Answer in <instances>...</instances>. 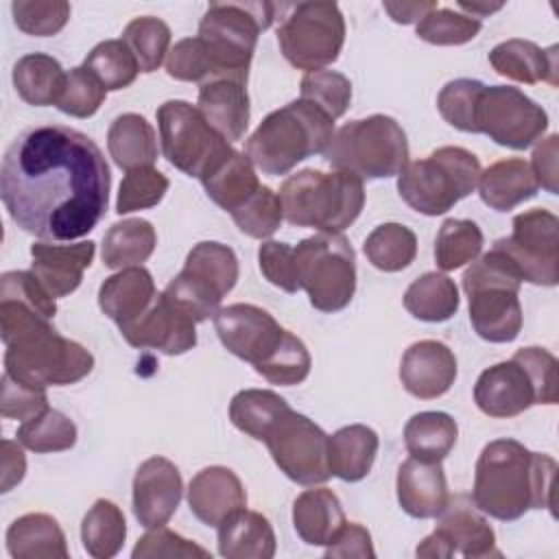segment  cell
<instances>
[{
    "label": "cell",
    "instance_id": "cell-1",
    "mask_svg": "<svg viewBox=\"0 0 559 559\" xmlns=\"http://www.w3.org/2000/svg\"><path fill=\"white\" fill-rule=\"evenodd\" d=\"M109 188L103 151L63 124L24 129L0 166V197L11 221L50 242L87 236L107 212Z\"/></svg>",
    "mask_w": 559,
    "mask_h": 559
},
{
    "label": "cell",
    "instance_id": "cell-2",
    "mask_svg": "<svg viewBox=\"0 0 559 559\" xmlns=\"http://www.w3.org/2000/svg\"><path fill=\"white\" fill-rule=\"evenodd\" d=\"M557 461L531 452L515 439L489 441L474 472L472 502L489 518L511 522L531 509H548L555 515Z\"/></svg>",
    "mask_w": 559,
    "mask_h": 559
},
{
    "label": "cell",
    "instance_id": "cell-3",
    "mask_svg": "<svg viewBox=\"0 0 559 559\" xmlns=\"http://www.w3.org/2000/svg\"><path fill=\"white\" fill-rule=\"evenodd\" d=\"M216 334L227 352L271 384H301L310 373V354L299 336L284 330L271 312L253 304H231L214 314Z\"/></svg>",
    "mask_w": 559,
    "mask_h": 559
},
{
    "label": "cell",
    "instance_id": "cell-4",
    "mask_svg": "<svg viewBox=\"0 0 559 559\" xmlns=\"http://www.w3.org/2000/svg\"><path fill=\"white\" fill-rule=\"evenodd\" d=\"M334 135V120L299 98L271 111L245 142V155L264 175H286L310 155L323 153Z\"/></svg>",
    "mask_w": 559,
    "mask_h": 559
},
{
    "label": "cell",
    "instance_id": "cell-5",
    "mask_svg": "<svg viewBox=\"0 0 559 559\" xmlns=\"http://www.w3.org/2000/svg\"><path fill=\"white\" fill-rule=\"evenodd\" d=\"M280 201L290 225L341 234L360 216L365 186L362 179L349 173L304 168L284 179Z\"/></svg>",
    "mask_w": 559,
    "mask_h": 559
},
{
    "label": "cell",
    "instance_id": "cell-6",
    "mask_svg": "<svg viewBox=\"0 0 559 559\" xmlns=\"http://www.w3.org/2000/svg\"><path fill=\"white\" fill-rule=\"evenodd\" d=\"M520 275L509 260L491 247L463 273L474 332L489 343H511L522 330Z\"/></svg>",
    "mask_w": 559,
    "mask_h": 559
},
{
    "label": "cell",
    "instance_id": "cell-7",
    "mask_svg": "<svg viewBox=\"0 0 559 559\" xmlns=\"http://www.w3.org/2000/svg\"><path fill=\"white\" fill-rule=\"evenodd\" d=\"M323 159L358 179H386L408 164V140L395 118L373 114L334 131Z\"/></svg>",
    "mask_w": 559,
    "mask_h": 559
},
{
    "label": "cell",
    "instance_id": "cell-8",
    "mask_svg": "<svg viewBox=\"0 0 559 559\" xmlns=\"http://www.w3.org/2000/svg\"><path fill=\"white\" fill-rule=\"evenodd\" d=\"M480 164L461 146H441L428 157L408 162L397 175V192L408 207L426 216L452 210L478 186Z\"/></svg>",
    "mask_w": 559,
    "mask_h": 559
},
{
    "label": "cell",
    "instance_id": "cell-9",
    "mask_svg": "<svg viewBox=\"0 0 559 559\" xmlns=\"http://www.w3.org/2000/svg\"><path fill=\"white\" fill-rule=\"evenodd\" d=\"M4 347V373L37 389L74 384L94 367V356L81 343L61 336L50 321L17 334Z\"/></svg>",
    "mask_w": 559,
    "mask_h": 559
},
{
    "label": "cell",
    "instance_id": "cell-10",
    "mask_svg": "<svg viewBox=\"0 0 559 559\" xmlns=\"http://www.w3.org/2000/svg\"><path fill=\"white\" fill-rule=\"evenodd\" d=\"M277 13L271 2H212L199 22V39L210 50L218 79L247 81L255 41Z\"/></svg>",
    "mask_w": 559,
    "mask_h": 559
},
{
    "label": "cell",
    "instance_id": "cell-11",
    "mask_svg": "<svg viewBox=\"0 0 559 559\" xmlns=\"http://www.w3.org/2000/svg\"><path fill=\"white\" fill-rule=\"evenodd\" d=\"M299 288L321 312H338L356 293V253L338 231H319L293 247Z\"/></svg>",
    "mask_w": 559,
    "mask_h": 559
},
{
    "label": "cell",
    "instance_id": "cell-12",
    "mask_svg": "<svg viewBox=\"0 0 559 559\" xmlns=\"http://www.w3.org/2000/svg\"><path fill=\"white\" fill-rule=\"evenodd\" d=\"M277 44L284 59L306 72L334 63L345 44V17L336 2L277 4Z\"/></svg>",
    "mask_w": 559,
    "mask_h": 559
},
{
    "label": "cell",
    "instance_id": "cell-13",
    "mask_svg": "<svg viewBox=\"0 0 559 559\" xmlns=\"http://www.w3.org/2000/svg\"><path fill=\"white\" fill-rule=\"evenodd\" d=\"M238 282V258L231 247L214 240L197 242L177 277H173L164 295L181 308L194 323L214 317L223 297Z\"/></svg>",
    "mask_w": 559,
    "mask_h": 559
},
{
    "label": "cell",
    "instance_id": "cell-14",
    "mask_svg": "<svg viewBox=\"0 0 559 559\" xmlns=\"http://www.w3.org/2000/svg\"><path fill=\"white\" fill-rule=\"evenodd\" d=\"M155 116L166 162L188 177L203 179L234 151L203 114L186 100H166Z\"/></svg>",
    "mask_w": 559,
    "mask_h": 559
},
{
    "label": "cell",
    "instance_id": "cell-15",
    "mask_svg": "<svg viewBox=\"0 0 559 559\" xmlns=\"http://www.w3.org/2000/svg\"><path fill=\"white\" fill-rule=\"evenodd\" d=\"M522 282L557 286L559 282V221L544 207L513 216V231L493 242Z\"/></svg>",
    "mask_w": 559,
    "mask_h": 559
},
{
    "label": "cell",
    "instance_id": "cell-16",
    "mask_svg": "<svg viewBox=\"0 0 559 559\" xmlns=\"http://www.w3.org/2000/svg\"><path fill=\"white\" fill-rule=\"evenodd\" d=\"M548 114L542 105L511 85H485L476 105V133L500 146L524 151L542 140Z\"/></svg>",
    "mask_w": 559,
    "mask_h": 559
},
{
    "label": "cell",
    "instance_id": "cell-17",
    "mask_svg": "<svg viewBox=\"0 0 559 559\" xmlns=\"http://www.w3.org/2000/svg\"><path fill=\"white\" fill-rule=\"evenodd\" d=\"M264 443L280 472L297 485L314 487L332 476L328 461V435L301 413H286L269 432Z\"/></svg>",
    "mask_w": 559,
    "mask_h": 559
},
{
    "label": "cell",
    "instance_id": "cell-18",
    "mask_svg": "<svg viewBox=\"0 0 559 559\" xmlns=\"http://www.w3.org/2000/svg\"><path fill=\"white\" fill-rule=\"evenodd\" d=\"M417 557L448 559L454 555L467 559L500 557L496 548V533L485 520V513L476 509L469 496H450L441 513L437 515L435 531L417 546Z\"/></svg>",
    "mask_w": 559,
    "mask_h": 559
},
{
    "label": "cell",
    "instance_id": "cell-19",
    "mask_svg": "<svg viewBox=\"0 0 559 559\" xmlns=\"http://www.w3.org/2000/svg\"><path fill=\"white\" fill-rule=\"evenodd\" d=\"M120 334L131 347L157 349L166 356L186 354L197 345L194 321L164 293H157L144 314L120 328Z\"/></svg>",
    "mask_w": 559,
    "mask_h": 559
},
{
    "label": "cell",
    "instance_id": "cell-20",
    "mask_svg": "<svg viewBox=\"0 0 559 559\" xmlns=\"http://www.w3.org/2000/svg\"><path fill=\"white\" fill-rule=\"evenodd\" d=\"M183 496V480L177 465L164 456H151L133 476V515L144 528H159L170 522Z\"/></svg>",
    "mask_w": 559,
    "mask_h": 559
},
{
    "label": "cell",
    "instance_id": "cell-21",
    "mask_svg": "<svg viewBox=\"0 0 559 559\" xmlns=\"http://www.w3.org/2000/svg\"><path fill=\"white\" fill-rule=\"evenodd\" d=\"M474 402L480 413L507 419L535 404V386L526 369L515 360H502L487 367L474 384Z\"/></svg>",
    "mask_w": 559,
    "mask_h": 559
},
{
    "label": "cell",
    "instance_id": "cell-22",
    "mask_svg": "<svg viewBox=\"0 0 559 559\" xmlns=\"http://www.w3.org/2000/svg\"><path fill=\"white\" fill-rule=\"evenodd\" d=\"M400 380L419 400L441 397L456 380V358L439 341H417L402 356Z\"/></svg>",
    "mask_w": 559,
    "mask_h": 559
},
{
    "label": "cell",
    "instance_id": "cell-23",
    "mask_svg": "<svg viewBox=\"0 0 559 559\" xmlns=\"http://www.w3.org/2000/svg\"><path fill=\"white\" fill-rule=\"evenodd\" d=\"M188 507L199 522L218 528L229 515L247 507V493L236 472L223 465H210L192 476Z\"/></svg>",
    "mask_w": 559,
    "mask_h": 559
},
{
    "label": "cell",
    "instance_id": "cell-24",
    "mask_svg": "<svg viewBox=\"0 0 559 559\" xmlns=\"http://www.w3.org/2000/svg\"><path fill=\"white\" fill-rule=\"evenodd\" d=\"M96 245L92 240L59 245V242H33L31 245V273L39 284L57 299L74 293L81 286L83 271L94 260Z\"/></svg>",
    "mask_w": 559,
    "mask_h": 559
},
{
    "label": "cell",
    "instance_id": "cell-25",
    "mask_svg": "<svg viewBox=\"0 0 559 559\" xmlns=\"http://www.w3.org/2000/svg\"><path fill=\"white\" fill-rule=\"evenodd\" d=\"M397 502L404 513L417 520L437 518L450 493L441 463L406 459L397 469Z\"/></svg>",
    "mask_w": 559,
    "mask_h": 559
},
{
    "label": "cell",
    "instance_id": "cell-26",
    "mask_svg": "<svg viewBox=\"0 0 559 559\" xmlns=\"http://www.w3.org/2000/svg\"><path fill=\"white\" fill-rule=\"evenodd\" d=\"M197 109L229 144L242 140L251 116L247 81L212 79L199 85Z\"/></svg>",
    "mask_w": 559,
    "mask_h": 559
},
{
    "label": "cell",
    "instance_id": "cell-27",
    "mask_svg": "<svg viewBox=\"0 0 559 559\" xmlns=\"http://www.w3.org/2000/svg\"><path fill=\"white\" fill-rule=\"evenodd\" d=\"M157 297L153 275L144 266L120 269L98 288L100 310L120 328L133 323Z\"/></svg>",
    "mask_w": 559,
    "mask_h": 559
},
{
    "label": "cell",
    "instance_id": "cell-28",
    "mask_svg": "<svg viewBox=\"0 0 559 559\" xmlns=\"http://www.w3.org/2000/svg\"><path fill=\"white\" fill-rule=\"evenodd\" d=\"M539 190V183L533 175V168L522 157H509L493 162L478 177V194L485 205L496 212H509L520 203L533 199Z\"/></svg>",
    "mask_w": 559,
    "mask_h": 559
},
{
    "label": "cell",
    "instance_id": "cell-29",
    "mask_svg": "<svg viewBox=\"0 0 559 559\" xmlns=\"http://www.w3.org/2000/svg\"><path fill=\"white\" fill-rule=\"evenodd\" d=\"M489 63L500 76L518 83L557 85V46L544 50L528 39H507L491 48Z\"/></svg>",
    "mask_w": 559,
    "mask_h": 559
},
{
    "label": "cell",
    "instance_id": "cell-30",
    "mask_svg": "<svg viewBox=\"0 0 559 559\" xmlns=\"http://www.w3.org/2000/svg\"><path fill=\"white\" fill-rule=\"evenodd\" d=\"M343 524L341 500L328 487L306 489L293 502V526L308 546H328Z\"/></svg>",
    "mask_w": 559,
    "mask_h": 559
},
{
    "label": "cell",
    "instance_id": "cell-31",
    "mask_svg": "<svg viewBox=\"0 0 559 559\" xmlns=\"http://www.w3.org/2000/svg\"><path fill=\"white\" fill-rule=\"evenodd\" d=\"M378 435L365 424H352L338 428L328 437V461L332 476L345 483L362 480L376 461L378 454Z\"/></svg>",
    "mask_w": 559,
    "mask_h": 559
},
{
    "label": "cell",
    "instance_id": "cell-32",
    "mask_svg": "<svg viewBox=\"0 0 559 559\" xmlns=\"http://www.w3.org/2000/svg\"><path fill=\"white\" fill-rule=\"evenodd\" d=\"M275 548L269 520L258 511H247V507L218 526V552L227 559H271Z\"/></svg>",
    "mask_w": 559,
    "mask_h": 559
},
{
    "label": "cell",
    "instance_id": "cell-33",
    "mask_svg": "<svg viewBox=\"0 0 559 559\" xmlns=\"http://www.w3.org/2000/svg\"><path fill=\"white\" fill-rule=\"evenodd\" d=\"M7 550L13 559H66L68 544L59 522L48 513H26L7 528Z\"/></svg>",
    "mask_w": 559,
    "mask_h": 559
},
{
    "label": "cell",
    "instance_id": "cell-34",
    "mask_svg": "<svg viewBox=\"0 0 559 559\" xmlns=\"http://www.w3.org/2000/svg\"><path fill=\"white\" fill-rule=\"evenodd\" d=\"M107 148L118 168H146L157 159V135L144 116L122 114L109 124Z\"/></svg>",
    "mask_w": 559,
    "mask_h": 559
},
{
    "label": "cell",
    "instance_id": "cell-35",
    "mask_svg": "<svg viewBox=\"0 0 559 559\" xmlns=\"http://www.w3.org/2000/svg\"><path fill=\"white\" fill-rule=\"evenodd\" d=\"M201 183L205 188V194L229 214L262 186L258 181L253 162L240 151H231L216 168H212L201 179Z\"/></svg>",
    "mask_w": 559,
    "mask_h": 559
},
{
    "label": "cell",
    "instance_id": "cell-36",
    "mask_svg": "<svg viewBox=\"0 0 559 559\" xmlns=\"http://www.w3.org/2000/svg\"><path fill=\"white\" fill-rule=\"evenodd\" d=\"M459 426L452 415L441 411H424L413 415L404 426V445L413 459L441 463L454 448Z\"/></svg>",
    "mask_w": 559,
    "mask_h": 559
},
{
    "label": "cell",
    "instance_id": "cell-37",
    "mask_svg": "<svg viewBox=\"0 0 559 559\" xmlns=\"http://www.w3.org/2000/svg\"><path fill=\"white\" fill-rule=\"evenodd\" d=\"M66 74L61 63L44 52H31L15 61L13 85L20 98L35 107L57 105L61 90L66 85Z\"/></svg>",
    "mask_w": 559,
    "mask_h": 559
},
{
    "label": "cell",
    "instance_id": "cell-38",
    "mask_svg": "<svg viewBox=\"0 0 559 559\" xmlns=\"http://www.w3.org/2000/svg\"><path fill=\"white\" fill-rule=\"evenodd\" d=\"M157 245L155 227L144 218H127L114 223L103 236V264L107 269L142 266Z\"/></svg>",
    "mask_w": 559,
    "mask_h": 559
},
{
    "label": "cell",
    "instance_id": "cell-39",
    "mask_svg": "<svg viewBox=\"0 0 559 559\" xmlns=\"http://www.w3.org/2000/svg\"><path fill=\"white\" fill-rule=\"evenodd\" d=\"M290 411L293 408L288 406V402L275 391L242 389L231 397L229 419L240 432L264 441L275 424Z\"/></svg>",
    "mask_w": 559,
    "mask_h": 559
},
{
    "label": "cell",
    "instance_id": "cell-40",
    "mask_svg": "<svg viewBox=\"0 0 559 559\" xmlns=\"http://www.w3.org/2000/svg\"><path fill=\"white\" fill-rule=\"evenodd\" d=\"M459 288L445 273H424L404 293V308L419 321L441 323L459 310Z\"/></svg>",
    "mask_w": 559,
    "mask_h": 559
},
{
    "label": "cell",
    "instance_id": "cell-41",
    "mask_svg": "<svg viewBox=\"0 0 559 559\" xmlns=\"http://www.w3.org/2000/svg\"><path fill=\"white\" fill-rule=\"evenodd\" d=\"M127 537L124 513L107 498H98L81 522V542L90 557L109 559L116 557Z\"/></svg>",
    "mask_w": 559,
    "mask_h": 559
},
{
    "label": "cell",
    "instance_id": "cell-42",
    "mask_svg": "<svg viewBox=\"0 0 559 559\" xmlns=\"http://www.w3.org/2000/svg\"><path fill=\"white\" fill-rule=\"evenodd\" d=\"M362 251L376 269L395 273L415 260L417 236L402 223H382L367 236Z\"/></svg>",
    "mask_w": 559,
    "mask_h": 559
},
{
    "label": "cell",
    "instance_id": "cell-43",
    "mask_svg": "<svg viewBox=\"0 0 559 559\" xmlns=\"http://www.w3.org/2000/svg\"><path fill=\"white\" fill-rule=\"evenodd\" d=\"M483 251V231L474 221L448 218L437 231L435 262L441 271H454L474 262Z\"/></svg>",
    "mask_w": 559,
    "mask_h": 559
},
{
    "label": "cell",
    "instance_id": "cell-44",
    "mask_svg": "<svg viewBox=\"0 0 559 559\" xmlns=\"http://www.w3.org/2000/svg\"><path fill=\"white\" fill-rule=\"evenodd\" d=\"M131 55L138 61L140 72L151 74L155 72L164 57H168V46H170V28L164 20L153 17V15H142V17H133L120 37Z\"/></svg>",
    "mask_w": 559,
    "mask_h": 559
},
{
    "label": "cell",
    "instance_id": "cell-45",
    "mask_svg": "<svg viewBox=\"0 0 559 559\" xmlns=\"http://www.w3.org/2000/svg\"><path fill=\"white\" fill-rule=\"evenodd\" d=\"M107 92H118L129 87L140 68L129 46L122 39H105L92 48L83 63Z\"/></svg>",
    "mask_w": 559,
    "mask_h": 559
},
{
    "label": "cell",
    "instance_id": "cell-46",
    "mask_svg": "<svg viewBox=\"0 0 559 559\" xmlns=\"http://www.w3.org/2000/svg\"><path fill=\"white\" fill-rule=\"evenodd\" d=\"M17 441L37 454L63 452L76 443V426L61 411L48 408L41 415L22 421L17 428Z\"/></svg>",
    "mask_w": 559,
    "mask_h": 559
},
{
    "label": "cell",
    "instance_id": "cell-47",
    "mask_svg": "<svg viewBox=\"0 0 559 559\" xmlns=\"http://www.w3.org/2000/svg\"><path fill=\"white\" fill-rule=\"evenodd\" d=\"M480 20L454 9H432L417 22V37L435 46H459L472 41L480 33Z\"/></svg>",
    "mask_w": 559,
    "mask_h": 559
},
{
    "label": "cell",
    "instance_id": "cell-48",
    "mask_svg": "<svg viewBox=\"0 0 559 559\" xmlns=\"http://www.w3.org/2000/svg\"><path fill=\"white\" fill-rule=\"evenodd\" d=\"M231 218L249 238H269L280 229L284 218L280 194H275L269 186H260L240 207L231 212Z\"/></svg>",
    "mask_w": 559,
    "mask_h": 559
},
{
    "label": "cell",
    "instance_id": "cell-49",
    "mask_svg": "<svg viewBox=\"0 0 559 559\" xmlns=\"http://www.w3.org/2000/svg\"><path fill=\"white\" fill-rule=\"evenodd\" d=\"M485 83L476 79H454L445 83L437 96L441 118L459 131L476 133V105Z\"/></svg>",
    "mask_w": 559,
    "mask_h": 559
},
{
    "label": "cell",
    "instance_id": "cell-50",
    "mask_svg": "<svg viewBox=\"0 0 559 559\" xmlns=\"http://www.w3.org/2000/svg\"><path fill=\"white\" fill-rule=\"evenodd\" d=\"M301 98L336 120L352 103V83L345 74L334 70L306 72L301 79Z\"/></svg>",
    "mask_w": 559,
    "mask_h": 559
},
{
    "label": "cell",
    "instance_id": "cell-51",
    "mask_svg": "<svg viewBox=\"0 0 559 559\" xmlns=\"http://www.w3.org/2000/svg\"><path fill=\"white\" fill-rule=\"evenodd\" d=\"M168 186V177L153 166L129 170L118 188L116 212L122 216L135 210H148L164 199Z\"/></svg>",
    "mask_w": 559,
    "mask_h": 559
},
{
    "label": "cell",
    "instance_id": "cell-52",
    "mask_svg": "<svg viewBox=\"0 0 559 559\" xmlns=\"http://www.w3.org/2000/svg\"><path fill=\"white\" fill-rule=\"evenodd\" d=\"M15 26L35 37L57 35L70 20L66 0H15L11 4Z\"/></svg>",
    "mask_w": 559,
    "mask_h": 559
},
{
    "label": "cell",
    "instance_id": "cell-53",
    "mask_svg": "<svg viewBox=\"0 0 559 559\" xmlns=\"http://www.w3.org/2000/svg\"><path fill=\"white\" fill-rule=\"evenodd\" d=\"M166 72H168V76H173L177 81H188V83H199V85H203L212 79H218L216 63L199 37L179 39L168 50Z\"/></svg>",
    "mask_w": 559,
    "mask_h": 559
},
{
    "label": "cell",
    "instance_id": "cell-54",
    "mask_svg": "<svg viewBox=\"0 0 559 559\" xmlns=\"http://www.w3.org/2000/svg\"><path fill=\"white\" fill-rule=\"evenodd\" d=\"M105 96L107 90L100 81L85 66H79L66 74V85L55 107L72 118H90L100 109Z\"/></svg>",
    "mask_w": 559,
    "mask_h": 559
},
{
    "label": "cell",
    "instance_id": "cell-55",
    "mask_svg": "<svg viewBox=\"0 0 559 559\" xmlns=\"http://www.w3.org/2000/svg\"><path fill=\"white\" fill-rule=\"evenodd\" d=\"M513 358L526 369L535 386V404H557L559 400V376L557 358L544 347H522Z\"/></svg>",
    "mask_w": 559,
    "mask_h": 559
},
{
    "label": "cell",
    "instance_id": "cell-56",
    "mask_svg": "<svg viewBox=\"0 0 559 559\" xmlns=\"http://www.w3.org/2000/svg\"><path fill=\"white\" fill-rule=\"evenodd\" d=\"M131 557L133 559H159V557H166V559H175V557L177 559H190V557L207 559L210 550H205L203 546L181 537L179 533H175L166 526H159V528H148V533L138 539V544L133 546Z\"/></svg>",
    "mask_w": 559,
    "mask_h": 559
},
{
    "label": "cell",
    "instance_id": "cell-57",
    "mask_svg": "<svg viewBox=\"0 0 559 559\" xmlns=\"http://www.w3.org/2000/svg\"><path fill=\"white\" fill-rule=\"evenodd\" d=\"M48 395L46 389H37L31 384H24L9 373L2 376V391H0V413L7 419H20L28 421L44 411H48Z\"/></svg>",
    "mask_w": 559,
    "mask_h": 559
},
{
    "label": "cell",
    "instance_id": "cell-58",
    "mask_svg": "<svg viewBox=\"0 0 559 559\" xmlns=\"http://www.w3.org/2000/svg\"><path fill=\"white\" fill-rule=\"evenodd\" d=\"M258 264L264 275V280L286 293H297V271H295V258L293 247L277 240H266L258 249Z\"/></svg>",
    "mask_w": 559,
    "mask_h": 559
},
{
    "label": "cell",
    "instance_id": "cell-59",
    "mask_svg": "<svg viewBox=\"0 0 559 559\" xmlns=\"http://www.w3.org/2000/svg\"><path fill=\"white\" fill-rule=\"evenodd\" d=\"M0 297L20 299L35 310H39L44 317L55 319L57 304L55 297L39 284V280L31 271H7L0 277Z\"/></svg>",
    "mask_w": 559,
    "mask_h": 559
},
{
    "label": "cell",
    "instance_id": "cell-60",
    "mask_svg": "<svg viewBox=\"0 0 559 559\" xmlns=\"http://www.w3.org/2000/svg\"><path fill=\"white\" fill-rule=\"evenodd\" d=\"M325 557H358V559H371L376 557V550L371 546V535L362 524L345 522L341 531L334 535V539L325 548Z\"/></svg>",
    "mask_w": 559,
    "mask_h": 559
},
{
    "label": "cell",
    "instance_id": "cell-61",
    "mask_svg": "<svg viewBox=\"0 0 559 559\" xmlns=\"http://www.w3.org/2000/svg\"><path fill=\"white\" fill-rule=\"evenodd\" d=\"M557 144L559 138L555 133H550L546 140H539V144L533 151V159H531V168L533 175L537 179V183L550 192L557 194L559 186H557Z\"/></svg>",
    "mask_w": 559,
    "mask_h": 559
},
{
    "label": "cell",
    "instance_id": "cell-62",
    "mask_svg": "<svg viewBox=\"0 0 559 559\" xmlns=\"http://www.w3.org/2000/svg\"><path fill=\"white\" fill-rule=\"evenodd\" d=\"M22 443L2 439L0 445V491L7 493L11 491L17 483H22L26 474V456L20 448Z\"/></svg>",
    "mask_w": 559,
    "mask_h": 559
},
{
    "label": "cell",
    "instance_id": "cell-63",
    "mask_svg": "<svg viewBox=\"0 0 559 559\" xmlns=\"http://www.w3.org/2000/svg\"><path fill=\"white\" fill-rule=\"evenodd\" d=\"M384 11L391 15L393 22L397 24H413L419 22L426 13L437 9V2H384Z\"/></svg>",
    "mask_w": 559,
    "mask_h": 559
},
{
    "label": "cell",
    "instance_id": "cell-64",
    "mask_svg": "<svg viewBox=\"0 0 559 559\" xmlns=\"http://www.w3.org/2000/svg\"><path fill=\"white\" fill-rule=\"evenodd\" d=\"M459 7L463 11H467L476 20H480V15H489V13L498 11V9H502V4H476V2H459Z\"/></svg>",
    "mask_w": 559,
    "mask_h": 559
}]
</instances>
